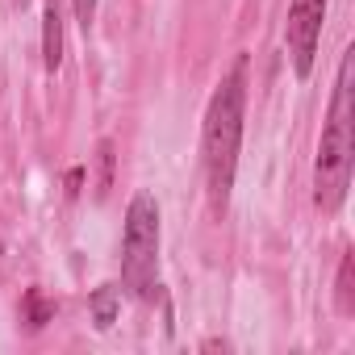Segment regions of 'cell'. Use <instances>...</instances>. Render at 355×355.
I'll use <instances>...</instances> for the list:
<instances>
[{
  "label": "cell",
  "mask_w": 355,
  "mask_h": 355,
  "mask_svg": "<svg viewBox=\"0 0 355 355\" xmlns=\"http://www.w3.org/2000/svg\"><path fill=\"white\" fill-rule=\"evenodd\" d=\"M243 105H247V63L239 59L234 71L214 92L209 113H205V171H209V193H214V205L218 209H226V201H230L234 167H239Z\"/></svg>",
  "instance_id": "1"
},
{
  "label": "cell",
  "mask_w": 355,
  "mask_h": 355,
  "mask_svg": "<svg viewBox=\"0 0 355 355\" xmlns=\"http://www.w3.org/2000/svg\"><path fill=\"white\" fill-rule=\"evenodd\" d=\"M351 51L338 63V80H334V105H330V121L322 130V146H318V205L330 214L338 209L347 180H351Z\"/></svg>",
  "instance_id": "2"
},
{
  "label": "cell",
  "mask_w": 355,
  "mask_h": 355,
  "mask_svg": "<svg viewBox=\"0 0 355 355\" xmlns=\"http://www.w3.org/2000/svg\"><path fill=\"white\" fill-rule=\"evenodd\" d=\"M155 263H159V205L150 193H138L130 201L125 239H121V280L134 297H150Z\"/></svg>",
  "instance_id": "3"
},
{
  "label": "cell",
  "mask_w": 355,
  "mask_h": 355,
  "mask_svg": "<svg viewBox=\"0 0 355 355\" xmlns=\"http://www.w3.org/2000/svg\"><path fill=\"white\" fill-rule=\"evenodd\" d=\"M326 21V0H293L288 9V46H293V67L305 80L313 71V51H318V34Z\"/></svg>",
  "instance_id": "4"
},
{
  "label": "cell",
  "mask_w": 355,
  "mask_h": 355,
  "mask_svg": "<svg viewBox=\"0 0 355 355\" xmlns=\"http://www.w3.org/2000/svg\"><path fill=\"white\" fill-rule=\"evenodd\" d=\"M42 63H46V71H55L63 63V13L55 0L42 9Z\"/></svg>",
  "instance_id": "5"
},
{
  "label": "cell",
  "mask_w": 355,
  "mask_h": 355,
  "mask_svg": "<svg viewBox=\"0 0 355 355\" xmlns=\"http://www.w3.org/2000/svg\"><path fill=\"white\" fill-rule=\"evenodd\" d=\"M88 305H92V322H96L101 330H109L113 318H117V288H113V284H101Z\"/></svg>",
  "instance_id": "6"
},
{
  "label": "cell",
  "mask_w": 355,
  "mask_h": 355,
  "mask_svg": "<svg viewBox=\"0 0 355 355\" xmlns=\"http://www.w3.org/2000/svg\"><path fill=\"white\" fill-rule=\"evenodd\" d=\"M96 167H101V175H96V201H105L109 189H113V142L109 138H101V146H96Z\"/></svg>",
  "instance_id": "7"
},
{
  "label": "cell",
  "mask_w": 355,
  "mask_h": 355,
  "mask_svg": "<svg viewBox=\"0 0 355 355\" xmlns=\"http://www.w3.org/2000/svg\"><path fill=\"white\" fill-rule=\"evenodd\" d=\"M26 305H30V326H46V322L55 318V301H46V297H42L38 288H30Z\"/></svg>",
  "instance_id": "8"
},
{
  "label": "cell",
  "mask_w": 355,
  "mask_h": 355,
  "mask_svg": "<svg viewBox=\"0 0 355 355\" xmlns=\"http://www.w3.org/2000/svg\"><path fill=\"white\" fill-rule=\"evenodd\" d=\"M338 309H343V313L355 309V305H351V255H347L343 268H338Z\"/></svg>",
  "instance_id": "9"
},
{
  "label": "cell",
  "mask_w": 355,
  "mask_h": 355,
  "mask_svg": "<svg viewBox=\"0 0 355 355\" xmlns=\"http://www.w3.org/2000/svg\"><path fill=\"white\" fill-rule=\"evenodd\" d=\"M71 9H76V21L88 30L92 26V13H96V0H71Z\"/></svg>",
  "instance_id": "10"
},
{
  "label": "cell",
  "mask_w": 355,
  "mask_h": 355,
  "mask_svg": "<svg viewBox=\"0 0 355 355\" xmlns=\"http://www.w3.org/2000/svg\"><path fill=\"white\" fill-rule=\"evenodd\" d=\"M80 184H84V171L76 167V171L67 175V197H76V193H80Z\"/></svg>",
  "instance_id": "11"
},
{
  "label": "cell",
  "mask_w": 355,
  "mask_h": 355,
  "mask_svg": "<svg viewBox=\"0 0 355 355\" xmlns=\"http://www.w3.org/2000/svg\"><path fill=\"white\" fill-rule=\"evenodd\" d=\"M21 5H26V0H21Z\"/></svg>",
  "instance_id": "12"
}]
</instances>
